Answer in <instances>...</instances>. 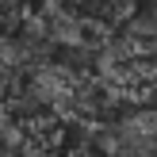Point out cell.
Returning <instances> with one entry per match:
<instances>
[{
  "instance_id": "1",
  "label": "cell",
  "mask_w": 157,
  "mask_h": 157,
  "mask_svg": "<svg viewBox=\"0 0 157 157\" xmlns=\"http://www.w3.org/2000/svg\"><path fill=\"white\" fill-rule=\"evenodd\" d=\"M88 134L104 157H157V107H134L88 127Z\"/></svg>"
},
{
  "instance_id": "2",
  "label": "cell",
  "mask_w": 157,
  "mask_h": 157,
  "mask_svg": "<svg viewBox=\"0 0 157 157\" xmlns=\"http://www.w3.org/2000/svg\"><path fill=\"white\" fill-rule=\"evenodd\" d=\"M119 35L127 38L130 46H134L138 54H150V58H157V0L150 8H142V12H130L127 23L119 27Z\"/></svg>"
},
{
  "instance_id": "3",
  "label": "cell",
  "mask_w": 157,
  "mask_h": 157,
  "mask_svg": "<svg viewBox=\"0 0 157 157\" xmlns=\"http://www.w3.org/2000/svg\"><path fill=\"white\" fill-rule=\"evenodd\" d=\"M23 73H12V69H0V107H4V100H8V92H12V84L19 81Z\"/></svg>"
},
{
  "instance_id": "4",
  "label": "cell",
  "mask_w": 157,
  "mask_h": 157,
  "mask_svg": "<svg viewBox=\"0 0 157 157\" xmlns=\"http://www.w3.org/2000/svg\"><path fill=\"white\" fill-rule=\"evenodd\" d=\"M0 157H35V153H27V150H0Z\"/></svg>"
}]
</instances>
